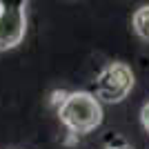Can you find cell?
Wrapping results in <instances>:
<instances>
[{
    "instance_id": "1",
    "label": "cell",
    "mask_w": 149,
    "mask_h": 149,
    "mask_svg": "<svg viewBox=\"0 0 149 149\" xmlns=\"http://www.w3.org/2000/svg\"><path fill=\"white\" fill-rule=\"evenodd\" d=\"M58 118L71 134H89L102 123V107L93 93L71 91L58 107Z\"/></svg>"
},
{
    "instance_id": "4",
    "label": "cell",
    "mask_w": 149,
    "mask_h": 149,
    "mask_svg": "<svg viewBox=\"0 0 149 149\" xmlns=\"http://www.w3.org/2000/svg\"><path fill=\"white\" fill-rule=\"evenodd\" d=\"M131 25H134V31H136L138 36L149 42V5L138 7L134 18H131Z\"/></svg>"
},
{
    "instance_id": "5",
    "label": "cell",
    "mask_w": 149,
    "mask_h": 149,
    "mask_svg": "<svg viewBox=\"0 0 149 149\" xmlns=\"http://www.w3.org/2000/svg\"><path fill=\"white\" fill-rule=\"evenodd\" d=\"M140 120H143V127L149 131V102L143 107V111H140Z\"/></svg>"
},
{
    "instance_id": "2",
    "label": "cell",
    "mask_w": 149,
    "mask_h": 149,
    "mask_svg": "<svg viewBox=\"0 0 149 149\" xmlns=\"http://www.w3.org/2000/svg\"><path fill=\"white\" fill-rule=\"evenodd\" d=\"M134 87V71L125 62H109L96 78V96L105 102H120Z\"/></svg>"
},
{
    "instance_id": "7",
    "label": "cell",
    "mask_w": 149,
    "mask_h": 149,
    "mask_svg": "<svg viewBox=\"0 0 149 149\" xmlns=\"http://www.w3.org/2000/svg\"><path fill=\"white\" fill-rule=\"evenodd\" d=\"M105 149H131V147H127V145H113V147H105Z\"/></svg>"
},
{
    "instance_id": "6",
    "label": "cell",
    "mask_w": 149,
    "mask_h": 149,
    "mask_svg": "<svg viewBox=\"0 0 149 149\" xmlns=\"http://www.w3.org/2000/svg\"><path fill=\"white\" fill-rule=\"evenodd\" d=\"M67 96H69V93H65V91H56V93H54V100H51V102L60 107L62 102H65V98H67ZM58 107H56V109H58Z\"/></svg>"
},
{
    "instance_id": "3",
    "label": "cell",
    "mask_w": 149,
    "mask_h": 149,
    "mask_svg": "<svg viewBox=\"0 0 149 149\" xmlns=\"http://www.w3.org/2000/svg\"><path fill=\"white\" fill-rule=\"evenodd\" d=\"M27 2L0 0V51L13 49L27 33Z\"/></svg>"
}]
</instances>
